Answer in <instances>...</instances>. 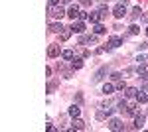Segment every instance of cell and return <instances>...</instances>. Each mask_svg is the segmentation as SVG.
<instances>
[{"label":"cell","instance_id":"31","mask_svg":"<svg viewBox=\"0 0 148 132\" xmlns=\"http://www.w3.org/2000/svg\"><path fill=\"white\" fill-rule=\"evenodd\" d=\"M136 61H138V63H144V61H148V57H146V55H138Z\"/></svg>","mask_w":148,"mask_h":132},{"label":"cell","instance_id":"5","mask_svg":"<svg viewBox=\"0 0 148 132\" xmlns=\"http://www.w3.org/2000/svg\"><path fill=\"white\" fill-rule=\"evenodd\" d=\"M109 130L121 132V130H125V124H123L121 118H111V120H109Z\"/></svg>","mask_w":148,"mask_h":132},{"label":"cell","instance_id":"29","mask_svg":"<svg viewBox=\"0 0 148 132\" xmlns=\"http://www.w3.org/2000/svg\"><path fill=\"white\" fill-rule=\"evenodd\" d=\"M116 89H119V91H125V89H126V85H125V81H123V79L116 83Z\"/></svg>","mask_w":148,"mask_h":132},{"label":"cell","instance_id":"7","mask_svg":"<svg viewBox=\"0 0 148 132\" xmlns=\"http://www.w3.org/2000/svg\"><path fill=\"white\" fill-rule=\"evenodd\" d=\"M79 44L81 45H95L97 44V36H81Z\"/></svg>","mask_w":148,"mask_h":132},{"label":"cell","instance_id":"17","mask_svg":"<svg viewBox=\"0 0 148 132\" xmlns=\"http://www.w3.org/2000/svg\"><path fill=\"white\" fill-rule=\"evenodd\" d=\"M67 112H69V116H71V118H77V116L81 114V109H79V105H71Z\"/></svg>","mask_w":148,"mask_h":132},{"label":"cell","instance_id":"21","mask_svg":"<svg viewBox=\"0 0 148 132\" xmlns=\"http://www.w3.org/2000/svg\"><path fill=\"white\" fill-rule=\"evenodd\" d=\"M130 18H132V20L142 18V8H140V6H134V8H132V12H130Z\"/></svg>","mask_w":148,"mask_h":132},{"label":"cell","instance_id":"22","mask_svg":"<svg viewBox=\"0 0 148 132\" xmlns=\"http://www.w3.org/2000/svg\"><path fill=\"white\" fill-rule=\"evenodd\" d=\"M61 57L67 59V61H71V59L75 57V51H73V49H63V51H61Z\"/></svg>","mask_w":148,"mask_h":132},{"label":"cell","instance_id":"24","mask_svg":"<svg viewBox=\"0 0 148 132\" xmlns=\"http://www.w3.org/2000/svg\"><path fill=\"white\" fill-rule=\"evenodd\" d=\"M95 116H97V120H105V118H107V110H105V109L101 107V109L95 112Z\"/></svg>","mask_w":148,"mask_h":132},{"label":"cell","instance_id":"23","mask_svg":"<svg viewBox=\"0 0 148 132\" xmlns=\"http://www.w3.org/2000/svg\"><path fill=\"white\" fill-rule=\"evenodd\" d=\"M114 85H111V83H105V85H103V93H105V95H113V91H114Z\"/></svg>","mask_w":148,"mask_h":132},{"label":"cell","instance_id":"3","mask_svg":"<svg viewBox=\"0 0 148 132\" xmlns=\"http://www.w3.org/2000/svg\"><path fill=\"white\" fill-rule=\"evenodd\" d=\"M121 45H123V38H119V36H113V38L107 42L105 49H107V51H111V49H116V47H121Z\"/></svg>","mask_w":148,"mask_h":132},{"label":"cell","instance_id":"15","mask_svg":"<svg viewBox=\"0 0 148 132\" xmlns=\"http://www.w3.org/2000/svg\"><path fill=\"white\" fill-rule=\"evenodd\" d=\"M63 30H65V28H63V24L59 22V20H57V22H51V24H49V32L61 34V32H63Z\"/></svg>","mask_w":148,"mask_h":132},{"label":"cell","instance_id":"19","mask_svg":"<svg viewBox=\"0 0 148 132\" xmlns=\"http://www.w3.org/2000/svg\"><path fill=\"white\" fill-rule=\"evenodd\" d=\"M105 32H107V28H105V26H103L101 22L93 26V34H95V36H101V34H105Z\"/></svg>","mask_w":148,"mask_h":132},{"label":"cell","instance_id":"13","mask_svg":"<svg viewBox=\"0 0 148 132\" xmlns=\"http://www.w3.org/2000/svg\"><path fill=\"white\" fill-rule=\"evenodd\" d=\"M126 116H136L138 114V103H132V105H128L126 107Z\"/></svg>","mask_w":148,"mask_h":132},{"label":"cell","instance_id":"36","mask_svg":"<svg viewBox=\"0 0 148 132\" xmlns=\"http://www.w3.org/2000/svg\"><path fill=\"white\" fill-rule=\"evenodd\" d=\"M69 2H71V0H61V4H69Z\"/></svg>","mask_w":148,"mask_h":132},{"label":"cell","instance_id":"30","mask_svg":"<svg viewBox=\"0 0 148 132\" xmlns=\"http://www.w3.org/2000/svg\"><path fill=\"white\" fill-rule=\"evenodd\" d=\"M99 12H101V14H103V18H105V16L109 14V8H107V6H101V8H99Z\"/></svg>","mask_w":148,"mask_h":132},{"label":"cell","instance_id":"16","mask_svg":"<svg viewBox=\"0 0 148 132\" xmlns=\"http://www.w3.org/2000/svg\"><path fill=\"white\" fill-rule=\"evenodd\" d=\"M136 73H138V77H148V63H140V65L136 67Z\"/></svg>","mask_w":148,"mask_h":132},{"label":"cell","instance_id":"32","mask_svg":"<svg viewBox=\"0 0 148 132\" xmlns=\"http://www.w3.org/2000/svg\"><path fill=\"white\" fill-rule=\"evenodd\" d=\"M47 130H49V132H56L57 128H56V126H53V124H49V122H47Z\"/></svg>","mask_w":148,"mask_h":132},{"label":"cell","instance_id":"2","mask_svg":"<svg viewBox=\"0 0 148 132\" xmlns=\"http://www.w3.org/2000/svg\"><path fill=\"white\" fill-rule=\"evenodd\" d=\"M107 73H109V67H107V65L99 67V69L95 71V75L91 77V83H93V85H97V83H101L103 79H105V75H107Z\"/></svg>","mask_w":148,"mask_h":132},{"label":"cell","instance_id":"11","mask_svg":"<svg viewBox=\"0 0 148 132\" xmlns=\"http://www.w3.org/2000/svg\"><path fill=\"white\" fill-rule=\"evenodd\" d=\"M134 101H136L138 105H144V103H148V93H146V91H138L136 97H134Z\"/></svg>","mask_w":148,"mask_h":132},{"label":"cell","instance_id":"27","mask_svg":"<svg viewBox=\"0 0 148 132\" xmlns=\"http://www.w3.org/2000/svg\"><path fill=\"white\" fill-rule=\"evenodd\" d=\"M138 32H140V28H138L136 24H132V26H130V28H128V34H130V36H136Z\"/></svg>","mask_w":148,"mask_h":132},{"label":"cell","instance_id":"14","mask_svg":"<svg viewBox=\"0 0 148 132\" xmlns=\"http://www.w3.org/2000/svg\"><path fill=\"white\" fill-rule=\"evenodd\" d=\"M144 118H146V116H144L142 112H138L136 116H134V128H136V130H140V128L144 126Z\"/></svg>","mask_w":148,"mask_h":132},{"label":"cell","instance_id":"8","mask_svg":"<svg viewBox=\"0 0 148 132\" xmlns=\"http://www.w3.org/2000/svg\"><path fill=\"white\" fill-rule=\"evenodd\" d=\"M83 59H85L83 55H75V57L71 59V69H73V71L81 69V67H83Z\"/></svg>","mask_w":148,"mask_h":132},{"label":"cell","instance_id":"18","mask_svg":"<svg viewBox=\"0 0 148 132\" xmlns=\"http://www.w3.org/2000/svg\"><path fill=\"white\" fill-rule=\"evenodd\" d=\"M71 130H85V122L81 120L79 116L73 118V126H71Z\"/></svg>","mask_w":148,"mask_h":132},{"label":"cell","instance_id":"1","mask_svg":"<svg viewBox=\"0 0 148 132\" xmlns=\"http://www.w3.org/2000/svg\"><path fill=\"white\" fill-rule=\"evenodd\" d=\"M47 16L49 18H56V20H59V18H63V16H67V12L63 10V6L61 4H56V6H47Z\"/></svg>","mask_w":148,"mask_h":132},{"label":"cell","instance_id":"6","mask_svg":"<svg viewBox=\"0 0 148 132\" xmlns=\"http://www.w3.org/2000/svg\"><path fill=\"white\" fill-rule=\"evenodd\" d=\"M71 30H73V34H83L85 32V22H83V20H73Z\"/></svg>","mask_w":148,"mask_h":132},{"label":"cell","instance_id":"38","mask_svg":"<svg viewBox=\"0 0 148 132\" xmlns=\"http://www.w3.org/2000/svg\"><path fill=\"white\" fill-rule=\"evenodd\" d=\"M146 36H148V28H146Z\"/></svg>","mask_w":148,"mask_h":132},{"label":"cell","instance_id":"4","mask_svg":"<svg viewBox=\"0 0 148 132\" xmlns=\"http://www.w3.org/2000/svg\"><path fill=\"white\" fill-rule=\"evenodd\" d=\"M113 16L116 18V20L125 18V16H126V4H123V2H119V4H116V6L113 8Z\"/></svg>","mask_w":148,"mask_h":132},{"label":"cell","instance_id":"12","mask_svg":"<svg viewBox=\"0 0 148 132\" xmlns=\"http://www.w3.org/2000/svg\"><path fill=\"white\" fill-rule=\"evenodd\" d=\"M79 6H77V4H75V6H71V8H69L67 10V16L69 18H71V20H79Z\"/></svg>","mask_w":148,"mask_h":132},{"label":"cell","instance_id":"33","mask_svg":"<svg viewBox=\"0 0 148 132\" xmlns=\"http://www.w3.org/2000/svg\"><path fill=\"white\" fill-rule=\"evenodd\" d=\"M91 4V0H81V6H89Z\"/></svg>","mask_w":148,"mask_h":132},{"label":"cell","instance_id":"9","mask_svg":"<svg viewBox=\"0 0 148 132\" xmlns=\"http://www.w3.org/2000/svg\"><path fill=\"white\" fill-rule=\"evenodd\" d=\"M103 20V14L99 10H93V12H89V22L91 24H99Z\"/></svg>","mask_w":148,"mask_h":132},{"label":"cell","instance_id":"37","mask_svg":"<svg viewBox=\"0 0 148 132\" xmlns=\"http://www.w3.org/2000/svg\"><path fill=\"white\" fill-rule=\"evenodd\" d=\"M119 2H123V4H128V0H119Z\"/></svg>","mask_w":148,"mask_h":132},{"label":"cell","instance_id":"10","mask_svg":"<svg viewBox=\"0 0 148 132\" xmlns=\"http://www.w3.org/2000/svg\"><path fill=\"white\" fill-rule=\"evenodd\" d=\"M57 55H59V45L51 44L49 47H47V57H49V59H53V57H57Z\"/></svg>","mask_w":148,"mask_h":132},{"label":"cell","instance_id":"35","mask_svg":"<svg viewBox=\"0 0 148 132\" xmlns=\"http://www.w3.org/2000/svg\"><path fill=\"white\" fill-rule=\"evenodd\" d=\"M142 20H144V22H148V14H142Z\"/></svg>","mask_w":148,"mask_h":132},{"label":"cell","instance_id":"20","mask_svg":"<svg viewBox=\"0 0 148 132\" xmlns=\"http://www.w3.org/2000/svg\"><path fill=\"white\" fill-rule=\"evenodd\" d=\"M123 93H125V97H126V99H130V97H136L138 89H134V87H126L125 91H123Z\"/></svg>","mask_w":148,"mask_h":132},{"label":"cell","instance_id":"26","mask_svg":"<svg viewBox=\"0 0 148 132\" xmlns=\"http://www.w3.org/2000/svg\"><path fill=\"white\" fill-rule=\"evenodd\" d=\"M116 107H119V110H121V112H126V107H128V105H126L125 99H121L119 103H116Z\"/></svg>","mask_w":148,"mask_h":132},{"label":"cell","instance_id":"34","mask_svg":"<svg viewBox=\"0 0 148 132\" xmlns=\"http://www.w3.org/2000/svg\"><path fill=\"white\" fill-rule=\"evenodd\" d=\"M49 4H51V6H56V4H59V0H49Z\"/></svg>","mask_w":148,"mask_h":132},{"label":"cell","instance_id":"25","mask_svg":"<svg viewBox=\"0 0 148 132\" xmlns=\"http://www.w3.org/2000/svg\"><path fill=\"white\" fill-rule=\"evenodd\" d=\"M71 34H73V30H71V28H65V30L61 32V40H69V38H71Z\"/></svg>","mask_w":148,"mask_h":132},{"label":"cell","instance_id":"28","mask_svg":"<svg viewBox=\"0 0 148 132\" xmlns=\"http://www.w3.org/2000/svg\"><path fill=\"white\" fill-rule=\"evenodd\" d=\"M111 79H113V81H116V83H119V81H121V79H123V73H119V71H114V73H111Z\"/></svg>","mask_w":148,"mask_h":132}]
</instances>
